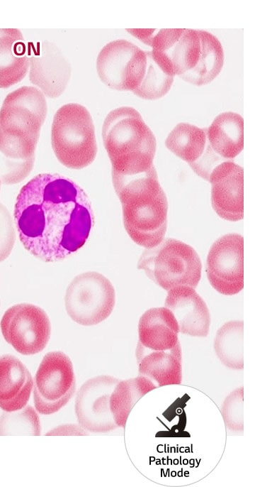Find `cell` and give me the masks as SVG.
Listing matches in <instances>:
<instances>
[{"instance_id":"28","label":"cell","mask_w":272,"mask_h":487,"mask_svg":"<svg viewBox=\"0 0 272 487\" xmlns=\"http://www.w3.org/2000/svg\"><path fill=\"white\" fill-rule=\"evenodd\" d=\"M244 388L232 391L225 399L221 413L226 427L234 432L244 430Z\"/></svg>"},{"instance_id":"24","label":"cell","mask_w":272,"mask_h":487,"mask_svg":"<svg viewBox=\"0 0 272 487\" xmlns=\"http://www.w3.org/2000/svg\"><path fill=\"white\" fill-rule=\"evenodd\" d=\"M208 143L207 128L179 123L169 133L165 145L191 167L203 155Z\"/></svg>"},{"instance_id":"2","label":"cell","mask_w":272,"mask_h":487,"mask_svg":"<svg viewBox=\"0 0 272 487\" xmlns=\"http://www.w3.org/2000/svg\"><path fill=\"white\" fill-rule=\"evenodd\" d=\"M47 112L45 97L35 87H21L4 99L0 111L4 183H18L31 172Z\"/></svg>"},{"instance_id":"27","label":"cell","mask_w":272,"mask_h":487,"mask_svg":"<svg viewBox=\"0 0 272 487\" xmlns=\"http://www.w3.org/2000/svg\"><path fill=\"white\" fill-rule=\"evenodd\" d=\"M6 414L1 415V425L11 423L13 431L16 434L33 436L41 434L40 418L32 406L26 405L20 410Z\"/></svg>"},{"instance_id":"8","label":"cell","mask_w":272,"mask_h":487,"mask_svg":"<svg viewBox=\"0 0 272 487\" xmlns=\"http://www.w3.org/2000/svg\"><path fill=\"white\" fill-rule=\"evenodd\" d=\"M76 390L72 362L61 351L46 354L33 381V401L41 415H52L67 404Z\"/></svg>"},{"instance_id":"17","label":"cell","mask_w":272,"mask_h":487,"mask_svg":"<svg viewBox=\"0 0 272 487\" xmlns=\"http://www.w3.org/2000/svg\"><path fill=\"white\" fill-rule=\"evenodd\" d=\"M136 358L138 373L157 387L181 384L182 351L180 343L169 350H149L137 343Z\"/></svg>"},{"instance_id":"23","label":"cell","mask_w":272,"mask_h":487,"mask_svg":"<svg viewBox=\"0 0 272 487\" xmlns=\"http://www.w3.org/2000/svg\"><path fill=\"white\" fill-rule=\"evenodd\" d=\"M157 388L149 379L140 375L118 381L110 394L109 401L110 412L118 427L125 428L135 403Z\"/></svg>"},{"instance_id":"15","label":"cell","mask_w":272,"mask_h":487,"mask_svg":"<svg viewBox=\"0 0 272 487\" xmlns=\"http://www.w3.org/2000/svg\"><path fill=\"white\" fill-rule=\"evenodd\" d=\"M165 307L174 315L182 334L205 337L210 324V314L203 299L194 288L179 286L168 291Z\"/></svg>"},{"instance_id":"14","label":"cell","mask_w":272,"mask_h":487,"mask_svg":"<svg viewBox=\"0 0 272 487\" xmlns=\"http://www.w3.org/2000/svg\"><path fill=\"white\" fill-rule=\"evenodd\" d=\"M211 202L217 214L227 221L243 219V169L231 160L216 165L210 174Z\"/></svg>"},{"instance_id":"3","label":"cell","mask_w":272,"mask_h":487,"mask_svg":"<svg viewBox=\"0 0 272 487\" xmlns=\"http://www.w3.org/2000/svg\"><path fill=\"white\" fill-rule=\"evenodd\" d=\"M102 138L114 188L155 169L156 138L135 109L120 106L110 111L103 121Z\"/></svg>"},{"instance_id":"4","label":"cell","mask_w":272,"mask_h":487,"mask_svg":"<svg viewBox=\"0 0 272 487\" xmlns=\"http://www.w3.org/2000/svg\"><path fill=\"white\" fill-rule=\"evenodd\" d=\"M123 209L125 229L137 244L151 248L164 239L168 202L156 169L114 188Z\"/></svg>"},{"instance_id":"32","label":"cell","mask_w":272,"mask_h":487,"mask_svg":"<svg viewBox=\"0 0 272 487\" xmlns=\"http://www.w3.org/2000/svg\"><path fill=\"white\" fill-rule=\"evenodd\" d=\"M1 170H0V191H1Z\"/></svg>"},{"instance_id":"12","label":"cell","mask_w":272,"mask_h":487,"mask_svg":"<svg viewBox=\"0 0 272 487\" xmlns=\"http://www.w3.org/2000/svg\"><path fill=\"white\" fill-rule=\"evenodd\" d=\"M120 379L100 375L88 379L79 389L74 410L79 425L87 432L104 433L118 428L110 410V394Z\"/></svg>"},{"instance_id":"19","label":"cell","mask_w":272,"mask_h":487,"mask_svg":"<svg viewBox=\"0 0 272 487\" xmlns=\"http://www.w3.org/2000/svg\"><path fill=\"white\" fill-rule=\"evenodd\" d=\"M0 87L8 88L21 81L30 67L28 46L18 29H0Z\"/></svg>"},{"instance_id":"9","label":"cell","mask_w":272,"mask_h":487,"mask_svg":"<svg viewBox=\"0 0 272 487\" xmlns=\"http://www.w3.org/2000/svg\"><path fill=\"white\" fill-rule=\"evenodd\" d=\"M146 66V52L125 39L107 43L96 60L101 81L118 91L135 90L144 77Z\"/></svg>"},{"instance_id":"26","label":"cell","mask_w":272,"mask_h":487,"mask_svg":"<svg viewBox=\"0 0 272 487\" xmlns=\"http://www.w3.org/2000/svg\"><path fill=\"white\" fill-rule=\"evenodd\" d=\"M175 75L181 76L192 70L200 54V40L197 30L185 28L180 38L166 51Z\"/></svg>"},{"instance_id":"6","label":"cell","mask_w":272,"mask_h":487,"mask_svg":"<svg viewBox=\"0 0 272 487\" xmlns=\"http://www.w3.org/2000/svg\"><path fill=\"white\" fill-rule=\"evenodd\" d=\"M137 268L166 291L179 286L194 289L201 278L200 257L190 245L173 239H164L157 246L146 248Z\"/></svg>"},{"instance_id":"21","label":"cell","mask_w":272,"mask_h":487,"mask_svg":"<svg viewBox=\"0 0 272 487\" xmlns=\"http://www.w3.org/2000/svg\"><path fill=\"white\" fill-rule=\"evenodd\" d=\"M147 66L140 86L132 92L147 100L165 96L171 89L175 73L172 64L162 52L152 50L146 52Z\"/></svg>"},{"instance_id":"18","label":"cell","mask_w":272,"mask_h":487,"mask_svg":"<svg viewBox=\"0 0 272 487\" xmlns=\"http://www.w3.org/2000/svg\"><path fill=\"white\" fill-rule=\"evenodd\" d=\"M178 332V322L168 308H151L140 318L138 344L149 350L171 349L180 343Z\"/></svg>"},{"instance_id":"31","label":"cell","mask_w":272,"mask_h":487,"mask_svg":"<svg viewBox=\"0 0 272 487\" xmlns=\"http://www.w3.org/2000/svg\"><path fill=\"white\" fill-rule=\"evenodd\" d=\"M1 407H0V432H1Z\"/></svg>"},{"instance_id":"5","label":"cell","mask_w":272,"mask_h":487,"mask_svg":"<svg viewBox=\"0 0 272 487\" xmlns=\"http://www.w3.org/2000/svg\"><path fill=\"white\" fill-rule=\"evenodd\" d=\"M51 143L55 156L65 167L79 170L91 164L98 146L87 109L76 103L62 106L53 118Z\"/></svg>"},{"instance_id":"10","label":"cell","mask_w":272,"mask_h":487,"mask_svg":"<svg viewBox=\"0 0 272 487\" xmlns=\"http://www.w3.org/2000/svg\"><path fill=\"white\" fill-rule=\"evenodd\" d=\"M0 328L4 339L23 355H34L47 346L51 333L50 319L41 307L21 303L4 314Z\"/></svg>"},{"instance_id":"29","label":"cell","mask_w":272,"mask_h":487,"mask_svg":"<svg viewBox=\"0 0 272 487\" xmlns=\"http://www.w3.org/2000/svg\"><path fill=\"white\" fill-rule=\"evenodd\" d=\"M89 433L79 425H62L50 430L45 435H88Z\"/></svg>"},{"instance_id":"34","label":"cell","mask_w":272,"mask_h":487,"mask_svg":"<svg viewBox=\"0 0 272 487\" xmlns=\"http://www.w3.org/2000/svg\"><path fill=\"white\" fill-rule=\"evenodd\" d=\"M0 329H1V328H0ZM0 359H1V357H0Z\"/></svg>"},{"instance_id":"13","label":"cell","mask_w":272,"mask_h":487,"mask_svg":"<svg viewBox=\"0 0 272 487\" xmlns=\"http://www.w3.org/2000/svg\"><path fill=\"white\" fill-rule=\"evenodd\" d=\"M30 80L50 98L60 96L71 75V67L58 47L47 40L28 43Z\"/></svg>"},{"instance_id":"1","label":"cell","mask_w":272,"mask_h":487,"mask_svg":"<svg viewBox=\"0 0 272 487\" xmlns=\"http://www.w3.org/2000/svg\"><path fill=\"white\" fill-rule=\"evenodd\" d=\"M13 216L24 248L47 263L62 261L80 249L94 225L85 190L58 173L37 175L23 186Z\"/></svg>"},{"instance_id":"25","label":"cell","mask_w":272,"mask_h":487,"mask_svg":"<svg viewBox=\"0 0 272 487\" xmlns=\"http://www.w3.org/2000/svg\"><path fill=\"white\" fill-rule=\"evenodd\" d=\"M244 323L232 320L225 323L217 330L214 349L220 361L225 366L235 370L244 368L243 357Z\"/></svg>"},{"instance_id":"22","label":"cell","mask_w":272,"mask_h":487,"mask_svg":"<svg viewBox=\"0 0 272 487\" xmlns=\"http://www.w3.org/2000/svg\"><path fill=\"white\" fill-rule=\"evenodd\" d=\"M198 31V30H197ZM200 54L196 65L179 76L184 81L196 86L207 84L221 72L225 60L222 45L216 36L210 32L198 30Z\"/></svg>"},{"instance_id":"16","label":"cell","mask_w":272,"mask_h":487,"mask_svg":"<svg viewBox=\"0 0 272 487\" xmlns=\"http://www.w3.org/2000/svg\"><path fill=\"white\" fill-rule=\"evenodd\" d=\"M33 388V379L27 367L15 356L0 359V407L12 412L25 407Z\"/></svg>"},{"instance_id":"11","label":"cell","mask_w":272,"mask_h":487,"mask_svg":"<svg viewBox=\"0 0 272 487\" xmlns=\"http://www.w3.org/2000/svg\"><path fill=\"white\" fill-rule=\"evenodd\" d=\"M243 237L228 234L211 246L206 261V273L211 286L225 295L239 293L244 288Z\"/></svg>"},{"instance_id":"30","label":"cell","mask_w":272,"mask_h":487,"mask_svg":"<svg viewBox=\"0 0 272 487\" xmlns=\"http://www.w3.org/2000/svg\"><path fill=\"white\" fill-rule=\"evenodd\" d=\"M1 125H0V151H1Z\"/></svg>"},{"instance_id":"33","label":"cell","mask_w":272,"mask_h":487,"mask_svg":"<svg viewBox=\"0 0 272 487\" xmlns=\"http://www.w3.org/2000/svg\"><path fill=\"white\" fill-rule=\"evenodd\" d=\"M0 261H1V241H0Z\"/></svg>"},{"instance_id":"7","label":"cell","mask_w":272,"mask_h":487,"mask_svg":"<svg viewBox=\"0 0 272 487\" xmlns=\"http://www.w3.org/2000/svg\"><path fill=\"white\" fill-rule=\"evenodd\" d=\"M115 292L111 282L95 271L76 275L68 285L64 305L67 314L83 326L96 325L111 314Z\"/></svg>"},{"instance_id":"20","label":"cell","mask_w":272,"mask_h":487,"mask_svg":"<svg viewBox=\"0 0 272 487\" xmlns=\"http://www.w3.org/2000/svg\"><path fill=\"white\" fill-rule=\"evenodd\" d=\"M207 139L215 153L225 160L234 158L244 147V121L237 113L222 112L207 128Z\"/></svg>"}]
</instances>
